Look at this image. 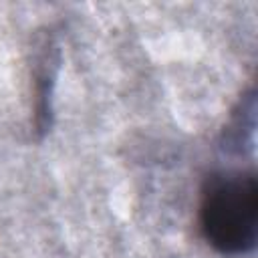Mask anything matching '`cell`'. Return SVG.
I'll return each mask as SVG.
<instances>
[{
    "mask_svg": "<svg viewBox=\"0 0 258 258\" xmlns=\"http://www.w3.org/2000/svg\"><path fill=\"white\" fill-rule=\"evenodd\" d=\"M60 67V48L52 30L40 34L36 42V52L32 56V111H34V131L42 137L52 123V93L56 85V75Z\"/></svg>",
    "mask_w": 258,
    "mask_h": 258,
    "instance_id": "obj_2",
    "label": "cell"
},
{
    "mask_svg": "<svg viewBox=\"0 0 258 258\" xmlns=\"http://www.w3.org/2000/svg\"><path fill=\"white\" fill-rule=\"evenodd\" d=\"M198 230L222 256H246L258 240V173L248 167H214L200 185Z\"/></svg>",
    "mask_w": 258,
    "mask_h": 258,
    "instance_id": "obj_1",
    "label": "cell"
}]
</instances>
